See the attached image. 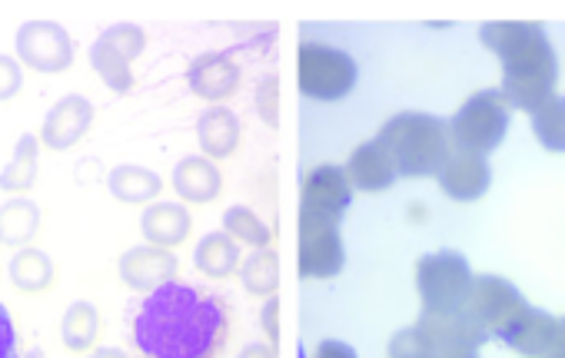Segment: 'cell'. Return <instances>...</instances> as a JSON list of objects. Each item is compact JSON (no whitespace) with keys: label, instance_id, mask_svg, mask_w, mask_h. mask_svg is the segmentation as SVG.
<instances>
[{"label":"cell","instance_id":"1","mask_svg":"<svg viewBox=\"0 0 565 358\" xmlns=\"http://www.w3.org/2000/svg\"><path fill=\"white\" fill-rule=\"evenodd\" d=\"M130 338L140 358H220L230 341V308L216 292L173 279L143 295Z\"/></svg>","mask_w":565,"mask_h":358},{"label":"cell","instance_id":"2","mask_svg":"<svg viewBox=\"0 0 565 358\" xmlns=\"http://www.w3.org/2000/svg\"><path fill=\"white\" fill-rule=\"evenodd\" d=\"M479 41L502 64V94L509 107L529 117L555 97L558 61L542 24L529 21H495L479 31Z\"/></svg>","mask_w":565,"mask_h":358},{"label":"cell","instance_id":"3","mask_svg":"<svg viewBox=\"0 0 565 358\" xmlns=\"http://www.w3.org/2000/svg\"><path fill=\"white\" fill-rule=\"evenodd\" d=\"M380 143L390 150L396 173L409 180L439 176V170L452 156L449 123L429 113H396L393 120L383 123Z\"/></svg>","mask_w":565,"mask_h":358},{"label":"cell","instance_id":"4","mask_svg":"<svg viewBox=\"0 0 565 358\" xmlns=\"http://www.w3.org/2000/svg\"><path fill=\"white\" fill-rule=\"evenodd\" d=\"M472 285H476V275L466 256L452 249L423 256L416 262V292H419L423 312H433V315L462 312L469 305Z\"/></svg>","mask_w":565,"mask_h":358},{"label":"cell","instance_id":"5","mask_svg":"<svg viewBox=\"0 0 565 358\" xmlns=\"http://www.w3.org/2000/svg\"><path fill=\"white\" fill-rule=\"evenodd\" d=\"M449 133H452V147L462 153H492L505 133H509V100L502 90H482L472 94L459 113L449 120Z\"/></svg>","mask_w":565,"mask_h":358},{"label":"cell","instance_id":"6","mask_svg":"<svg viewBox=\"0 0 565 358\" xmlns=\"http://www.w3.org/2000/svg\"><path fill=\"white\" fill-rule=\"evenodd\" d=\"M297 80L310 100H343L356 87V61L340 47L303 41L297 54Z\"/></svg>","mask_w":565,"mask_h":358},{"label":"cell","instance_id":"7","mask_svg":"<svg viewBox=\"0 0 565 358\" xmlns=\"http://www.w3.org/2000/svg\"><path fill=\"white\" fill-rule=\"evenodd\" d=\"M147 51V34L137 24H114L90 44V67L114 94L134 90V61Z\"/></svg>","mask_w":565,"mask_h":358},{"label":"cell","instance_id":"8","mask_svg":"<svg viewBox=\"0 0 565 358\" xmlns=\"http://www.w3.org/2000/svg\"><path fill=\"white\" fill-rule=\"evenodd\" d=\"M18 61L38 74H64L77 57V41L57 21H24L14 34Z\"/></svg>","mask_w":565,"mask_h":358},{"label":"cell","instance_id":"9","mask_svg":"<svg viewBox=\"0 0 565 358\" xmlns=\"http://www.w3.org/2000/svg\"><path fill=\"white\" fill-rule=\"evenodd\" d=\"M525 308L529 302L522 299V292L502 275H479L466 305V312L486 328V335H499V338L522 318Z\"/></svg>","mask_w":565,"mask_h":358},{"label":"cell","instance_id":"10","mask_svg":"<svg viewBox=\"0 0 565 358\" xmlns=\"http://www.w3.org/2000/svg\"><path fill=\"white\" fill-rule=\"evenodd\" d=\"M353 203V186H350V176L343 166H313L303 180V189H300V216L307 219H330V223H340L343 213L350 209Z\"/></svg>","mask_w":565,"mask_h":358},{"label":"cell","instance_id":"11","mask_svg":"<svg viewBox=\"0 0 565 358\" xmlns=\"http://www.w3.org/2000/svg\"><path fill=\"white\" fill-rule=\"evenodd\" d=\"M300 275L303 279H333L343 269V236L340 223L300 216Z\"/></svg>","mask_w":565,"mask_h":358},{"label":"cell","instance_id":"12","mask_svg":"<svg viewBox=\"0 0 565 358\" xmlns=\"http://www.w3.org/2000/svg\"><path fill=\"white\" fill-rule=\"evenodd\" d=\"M90 127H94V104L84 94H67L47 110L38 140L51 153H67L90 133Z\"/></svg>","mask_w":565,"mask_h":358},{"label":"cell","instance_id":"13","mask_svg":"<svg viewBox=\"0 0 565 358\" xmlns=\"http://www.w3.org/2000/svg\"><path fill=\"white\" fill-rule=\"evenodd\" d=\"M177 269H180L177 256L170 249H160V246H150V242L127 249L120 256V262H117L120 282L127 289H134V292H143V295H150L153 289L173 282Z\"/></svg>","mask_w":565,"mask_h":358},{"label":"cell","instance_id":"14","mask_svg":"<svg viewBox=\"0 0 565 358\" xmlns=\"http://www.w3.org/2000/svg\"><path fill=\"white\" fill-rule=\"evenodd\" d=\"M492 183V170L486 163V156L479 153H462L456 150L446 166L439 170V189L456 199V203H476L489 193Z\"/></svg>","mask_w":565,"mask_h":358},{"label":"cell","instance_id":"15","mask_svg":"<svg viewBox=\"0 0 565 358\" xmlns=\"http://www.w3.org/2000/svg\"><path fill=\"white\" fill-rule=\"evenodd\" d=\"M186 84H190V90L200 100L220 107L226 97L236 94V87H239V67H236V61L230 54H200L190 64V70H186Z\"/></svg>","mask_w":565,"mask_h":358},{"label":"cell","instance_id":"16","mask_svg":"<svg viewBox=\"0 0 565 358\" xmlns=\"http://www.w3.org/2000/svg\"><path fill=\"white\" fill-rule=\"evenodd\" d=\"M347 176H350V186L360 189V193H383L396 183V163L390 156V150L376 140H366L360 143L353 153H350V163L343 166Z\"/></svg>","mask_w":565,"mask_h":358},{"label":"cell","instance_id":"17","mask_svg":"<svg viewBox=\"0 0 565 358\" xmlns=\"http://www.w3.org/2000/svg\"><path fill=\"white\" fill-rule=\"evenodd\" d=\"M190 229H193V219L183 203H150L140 216L143 239L160 249H177L180 242H186Z\"/></svg>","mask_w":565,"mask_h":358},{"label":"cell","instance_id":"18","mask_svg":"<svg viewBox=\"0 0 565 358\" xmlns=\"http://www.w3.org/2000/svg\"><path fill=\"white\" fill-rule=\"evenodd\" d=\"M555 332H558V318L552 312H545V308H532L529 305L522 312V318L502 335V341L515 355H522V358H545L548 348H552Z\"/></svg>","mask_w":565,"mask_h":358},{"label":"cell","instance_id":"19","mask_svg":"<svg viewBox=\"0 0 565 358\" xmlns=\"http://www.w3.org/2000/svg\"><path fill=\"white\" fill-rule=\"evenodd\" d=\"M239 137H243L239 117L233 110H226V107H210L196 120V143H200L206 160L233 156L236 147H239Z\"/></svg>","mask_w":565,"mask_h":358},{"label":"cell","instance_id":"20","mask_svg":"<svg viewBox=\"0 0 565 358\" xmlns=\"http://www.w3.org/2000/svg\"><path fill=\"white\" fill-rule=\"evenodd\" d=\"M44 226V213L31 196H11L0 203V246L28 249Z\"/></svg>","mask_w":565,"mask_h":358},{"label":"cell","instance_id":"21","mask_svg":"<svg viewBox=\"0 0 565 358\" xmlns=\"http://www.w3.org/2000/svg\"><path fill=\"white\" fill-rule=\"evenodd\" d=\"M173 189L183 203H213L223 189V176L213 160L186 156L173 166Z\"/></svg>","mask_w":565,"mask_h":358},{"label":"cell","instance_id":"22","mask_svg":"<svg viewBox=\"0 0 565 358\" xmlns=\"http://www.w3.org/2000/svg\"><path fill=\"white\" fill-rule=\"evenodd\" d=\"M41 140L38 133H24L14 147L11 163L0 170V189L8 196H28L38 186V170H41Z\"/></svg>","mask_w":565,"mask_h":358},{"label":"cell","instance_id":"23","mask_svg":"<svg viewBox=\"0 0 565 358\" xmlns=\"http://www.w3.org/2000/svg\"><path fill=\"white\" fill-rule=\"evenodd\" d=\"M107 189L117 203H127V206H143V203H153L163 189V180L147 170V166H137V163H124V166H114L110 176H107Z\"/></svg>","mask_w":565,"mask_h":358},{"label":"cell","instance_id":"24","mask_svg":"<svg viewBox=\"0 0 565 358\" xmlns=\"http://www.w3.org/2000/svg\"><path fill=\"white\" fill-rule=\"evenodd\" d=\"M8 275H11L14 289H21V292H28V295H41V292H47V289L54 285L57 265H54V259H51L44 249L28 246V249H18V252L11 256Z\"/></svg>","mask_w":565,"mask_h":358},{"label":"cell","instance_id":"25","mask_svg":"<svg viewBox=\"0 0 565 358\" xmlns=\"http://www.w3.org/2000/svg\"><path fill=\"white\" fill-rule=\"evenodd\" d=\"M100 328H104V322H100L97 305L81 299V302H71V308L61 318V341L74 355H90L97 348Z\"/></svg>","mask_w":565,"mask_h":358},{"label":"cell","instance_id":"26","mask_svg":"<svg viewBox=\"0 0 565 358\" xmlns=\"http://www.w3.org/2000/svg\"><path fill=\"white\" fill-rule=\"evenodd\" d=\"M193 262L196 269L206 275V279H230L233 272H239L243 265V256H239V242L226 232H210L196 242V252H193Z\"/></svg>","mask_w":565,"mask_h":358},{"label":"cell","instance_id":"27","mask_svg":"<svg viewBox=\"0 0 565 358\" xmlns=\"http://www.w3.org/2000/svg\"><path fill=\"white\" fill-rule=\"evenodd\" d=\"M532 133L542 143V150L565 153V97L555 94L532 113Z\"/></svg>","mask_w":565,"mask_h":358},{"label":"cell","instance_id":"28","mask_svg":"<svg viewBox=\"0 0 565 358\" xmlns=\"http://www.w3.org/2000/svg\"><path fill=\"white\" fill-rule=\"evenodd\" d=\"M223 232L233 236L239 246H253V249H266L273 239V229L246 206H230L223 216Z\"/></svg>","mask_w":565,"mask_h":358},{"label":"cell","instance_id":"29","mask_svg":"<svg viewBox=\"0 0 565 358\" xmlns=\"http://www.w3.org/2000/svg\"><path fill=\"white\" fill-rule=\"evenodd\" d=\"M239 279L246 285V292L253 295H273L276 282H279V262L273 249H256L253 256H246V262L239 265Z\"/></svg>","mask_w":565,"mask_h":358},{"label":"cell","instance_id":"30","mask_svg":"<svg viewBox=\"0 0 565 358\" xmlns=\"http://www.w3.org/2000/svg\"><path fill=\"white\" fill-rule=\"evenodd\" d=\"M0 358H24L18 322H14V315H11V308L4 302H0Z\"/></svg>","mask_w":565,"mask_h":358},{"label":"cell","instance_id":"31","mask_svg":"<svg viewBox=\"0 0 565 358\" xmlns=\"http://www.w3.org/2000/svg\"><path fill=\"white\" fill-rule=\"evenodd\" d=\"M21 87H24V64L18 57L0 54V104L18 97Z\"/></svg>","mask_w":565,"mask_h":358},{"label":"cell","instance_id":"32","mask_svg":"<svg viewBox=\"0 0 565 358\" xmlns=\"http://www.w3.org/2000/svg\"><path fill=\"white\" fill-rule=\"evenodd\" d=\"M313 358H360V355H356V348H350L347 341L323 338V341H317V348H313Z\"/></svg>","mask_w":565,"mask_h":358},{"label":"cell","instance_id":"33","mask_svg":"<svg viewBox=\"0 0 565 358\" xmlns=\"http://www.w3.org/2000/svg\"><path fill=\"white\" fill-rule=\"evenodd\" d=\"M259 117L273 127L276 123V80L269 77V80H263V87H259Z\"/></svg>","mask_w":565,"mask_h":358},{"label":"cell","instance_id":"34","mask_svg":"<svg viewBox=\"0 0 565 358\" xmlns=\"http://www.w3.org/2000/svg\"><path fill=\"white\" fill-rule=\"evenodd\" d=\"M276 312H279V299H276V295H269V299H266V305H263V328H266L269 341H276V338H279V322H276Z\"/></svg>","mask_w":565,"mask_h":358},{"label":"cell","instance_id":"35","mask_svg":"<svg viewBox=\"0 0 565 358\" xmlns=\"http://www.w3.org/2000/svg\"><path fill=\"white\" fill-rule=\"evenodd\" d=\"M436 358H479V345H456V348L439 351Z\"/></svg>","mask_w":565,"mask_h":358},{"label":"cell","instance_id":"36","mask_svg":"<svg viewBox=\"0 0 565 358\" xmlns=\"http://www.w3.org/2000/svg\"><path fill=\"white\" fill-rule=\"evenodd\" d=\"M545 358H565V318H558V332H555L552 348H548Z\"/></svg>","mask_w":565,"mask_h":358},{"label":"cell","instance_id":"37","mask_svg":"<svg viewBox=\"0 0 565 358\" xmlns=\"http://www.w3.org/2000/svg\"><path fill=\"white\" fill-rule=\"evenodd\" d=\"M236 358H276V348L273 345H246Z\"/></svg>","mask_w":565,"mask_h":358},{"label":"cell","instance_id":"38","mask_svg":"<svg viewBox=\"0 0 565 358\" xmlns=\"http://www.w3.org/2000/svg\"><path fill=\"white\" fill-rule=\"evenodd\" d=\"M87 358H127V355L120 348H94Z\"/></svg>","mask_w":565,"mask_h":358}]
</instances>
